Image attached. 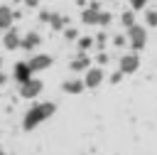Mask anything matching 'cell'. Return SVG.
I'll list each match as a JSON object with an SVG mask.
<instances>
[{
  "label": "cell",
  "instance_id": "2",
  "mask_svg": "<svg viewBox=\"0 0 157 155\" xmlns=\"http://www.w3.org/2000/svg\"><path fill=\"white\" fill-rule=\"evenodd\" d=\"M125 34H128V44L132 52H140L147 47V27L145 25H132L125 30Z\"/></svg>",
  "mask_w": 157,
  "mask_h": 155
},
{
  "label": "cell",
  "instance_id": "28",
  "mask_svg": "<svg viewBox=\"0 0 157 155\" xmlns=\"http://www.w3.org/2000/svg\"><path fill=\"white\" fill-rule=\"evenodd\" d=\"M2 64H5V62H2V57H0V71H2Z\"/></svg>",
  "mask_w": 157,
  "mask_h": 155
},
{
  "label": "cell",
  "instance_id": "11",
  "mask_svg": "<svg viewBox=\"0 0 157 155\" xmlns=\"http://www.w3.org/2000/svg\"><path fill=\"white\" fill-rule=\"evenodd\" d=\"M39 44H42V34L32 30V32H25V34H22V47H20V49H25V52H34Z\"/></svg>",
  "mask_w": 157,
  "mask_h": 155
},
{
  "label": "cell",
  "instance_id": "21",
  "mask_svg": "<svg viewBox=\"0 0 157 155\" xmlns=\"http://www.w3.org/2000/svg\"><path fill=\"white\" fill-rule=\"evenodd\" d=\"M105 44H108V34H105V32H98V34H96V47L103 52V49H105Z\"/></svg>",
  "mask_w": 157,
  "mask_h": 155
},
{
  "label": "cell",
  "instance_id": "29",
  "mask_svg": "<svg viewBox=\"0 0 157 155\" xmlns=\"http://www.w3.org/2000/svg\"><path fill=\"white\" fill-rule=\"evenodd\" d=\"M110 2H118V0H110Z\"/></svg>",
  "mask_w": 157,
  "mask_h": 155
},
{
  "label": "cell",
  "instance_id": "23",
  "mask_svg": "<svg viewBox=\"0 0 157 155\" xmlns=\"http://www.w3.org/2000/svg\"><path fill=\"white\" fill-rule=\"evenodd\" d=\"M39 20L49 25V20H52V12H49V10H39Z\"/></svg>",
  "mask_w": 157,
  "mask_h": 155
},
{
  "label": "cell",
  "instance_id": "9",
  "mask_svg": "<svg viewBox=\"0 0 157 155\" xmlns=\"http://www.w3.org/2000/svg\"><path fill=\"white\" fill-rule=\"evenodd\" d=\"M98 17H101L98 2H91V5L83 7V12H81V22H83V25H96V27H98Z\"/></svg>",
  "mask_w": 157,
  "mask_h": 155
},
{
  "label": "cell",
  "instance_id": "27",
  "mask_svg": "<svg viewBox=\"0 0 157 155\" xmlns=\"http://www.w3.org/2000/svg\"><path fill=\"white\" fill-rule=\"evenodd\" d=\"M7 79H10V76H7L5 71H0V86H5V84H7Z\"/></svg>",
  "mask_w": 157,
  "mask_h": 155
},
{
  "label": "cell",
  "instance_id": "24",
  "mask_svg": "<svg viewBox=\"0 0 157 155\" xmlns=\"http://www.w3.org/2000/svg\"><path fill=\"white\" fill-rule=\"evenodd\" d=\"M123 76H125V74H123V71H120V69H115V71H113V74H110V81H113V84H118V81H120V79H123Z\"/></svg>",
  "mask_w": 157,
  "mask_h": 155
},
{
  "label": "cell",
  "instance_id": "13",
  "mask_svg": "<svg viewBox=\"0 0 157 155\" xmlns=\"http://www.w3.org/2000/svg\"><path fill=\"white\" fill-rule=\"evenodd\" d=\"M69 69H71L74 74H81V71L86 74V71L91 69V59H88L86 54H78L76 59H71V62H69Z\"/></svg>",
  "mask_w": 157,
  "mask_h": 155
},
{
  "label": "cell",
  "instance_id": "6",
  "mask_svg": "<svg viewBox=\"0 0 157 155\" xmlns=\"http://www.w3.org/2000/svg\"><path fill=\"white\" fill-rule=\"evenodd\" d=\"M32 74H34V71H32L29 62H15V64H12V79L17 81V86H20V84H27L29 79H34Z\"/></svg>",
  "mask_w": 157,
  "mask_h": 155
},
{
  "label": "cell",
  "instance_id": "22",
  "mask_svg": "<svg viewBox=\"0 0 157 155\" xmlns=\"http://www.w3.org/2000/svg\"><path fill=\"white\" fill-rule=\"evenodd\" d=\"M150 0H130V7L137 12V10H145V5H147Z\"/></svg>",
  "mask_w": 157,
  "mask_h": 155
},
{
  "label": "cell",
  "instance_id": "7",
  "mask_svg": "<svg viewBox=\"0 0 157 155\" xmlns=\"http://www.w3.org/2000/svg\"><path fill=\"white\" fill-rule=\"evenodd\" d=\"M0 42H2V47L7 49V52H15V49H20L22 47V32L20 30H7V32H2V37H0Z\"/></svg>",
  "mask_w": 157,
  "mask_h": 155
},
{
  "label": "cell",
  "instance_id": "12",
  "mask_svg": "<svg viewBox=\"0 0 157 155\" xmlns=\"http://www.w3.org/2000/svg\"><path fill=\"white\" fill-rule=\"evenodd\" d=\"M15 17H17V15L12 12V7H10V5H0V30H2V32L12 30Z\"/></svg>",
  "mask_w": 157,
  "mask_h": 155
},
{
  "label": "cell",
  "instance_id": "15",
  "mask_svg": "<svg viewBox=\"0 0 157 155\" xmlns=\"http://www.w3.org/2000/svg\"><path fill=\"white\" fill-rule=\"evenodd\" d=\"M91 47H96V37H88V34H81L78 39H76V49H78V54H86Z\"/></svg>",
  "mask_w": 157,
  "mask_h": 155
},
{
  "label": "cell",
  "instance_id": "10",
  "mask_svg": "<svg viewBox=\"0 0 157 155\" xmlns=\"http://www.w3.org/2000/svg\"><path fill=\"white\" fill-rule=\"evenodd\" d=\"M52 54H47V52H39V54H34L32 59H29V66H32V71H44V69H49L52 66Z\"/></svg>",
  "mask_w": 157,
  "mask_h": 155
},
{
  "label": "cell",
  "instance_id": "14",
  "mask_svg": "<svg viewBox=\"0 0 157 155\" xmlns=\"http://www.w3.org/2000/svg\"><path fill=\"white\" fill-rule=\"evenodd\" d=\"M135 15H137V12H135L132 7H128V10H123V12L118 15V22H120V25H123V27L128 30V27L137 25V17H135Z\"/></svg>",
  "mask_w": 157,
  "mask_h": 155
},
{
  "label": "cell",
  "instance_id": "3",
  "mask_svg": "<svg viewBox=\"0 0 157 155\" xmlns=\"http://www.w3.org/2000/svg\"><path fill=\"white\" fill-rule=\"evenodd\" d=\"M140 54L137 52H125V54H120L118 57V69L125 74V76H130V74H137V69H140Z\"/></svg>",
  "mask_w": 157,
  "mask_h": 155
},
{
  "label": "cell",
  "instance_id": "19",
  "mask_svg": "<svg viewBox=\"0 0 157 155\" xmlns=\"http://www.w3.org/2000/svg\"><path fill=\"white\" fill-rule=\"evenodd\" d=\"M78 37H81V34H78V27H66V30H64V39H66V42H76Z\"/></svg>",
  "mask_w": 157,
  "mask_h": 155
},
{
  "label": "cell",
  "instance_id": "1",
  "mask_svg": "<svg viewBox=\"0 0 157 155\" xmlns=\"http://www.w3.org/2000/svg\"><path fill=\"white\" fill-rule=\"evenodd\" d=\"M56 113V103L54 101H39V103H32L27 111H25V116H22V130H34V128H39L42 123H47L52 116Z\"/></svg>",
  "mask_w": 157,
  "mask_h": 155
},
{
  "label": "cell",
  "instance_id": "20",
  "mask_svg": "<svg viewBox=\"0 0 157 155\" xmlns=\"http://www.w3.org/2000/svg\"><path fill=\"white\" fill-rule=\"evenodd\" d=\"M110 44L113 47H130L128 44V34H113L110 37Z\"/></svg>",
  "mask_w": 157,
  "mask_h": 155
},
{
  "label": "cell",
  "instance_id": "18",
  "mask_svg": "<svg viewBox=\"0 0 157 155\" xmlns=\"http://www.w3.org/2000/svg\"><path fill=\"white\" fill-rule=\"evenodd\" d=\"M110 22H113V15L108 12V10H101V17H98V27H110Z\"/></svg>",
  "mask_w": 157,
  "mask_h": 155
},
{
  "label": "cell",
  "instance_id": "8",
  "mask_svg": "<svg viewBox=\"0 0 157 155\" xmlns=\"http://www.w3.org/2000/svg\"><path fill=\"white\" fill-rule=\"evenodd\" d=\"M61 91H64V93H69V96H78V93H83V91H86V84H83V79L71 76V79H66V81L61 84Z\"/></svg>",
  "mask_w": 157,
  "mask_h": 155
},
{
  "label": "cell",
  "instance_id": "5",
  "mask_svg": "<svg viewBox=\"0 0 157 155\" xmlns=\"http://www.w3.org/2000/svg\"><path fill=\"white\" fill-rule=\"evenodd\" d=\"M103 81H105L103 66H91V69L83 74V84H86V89H91V91H96L98 86H103Z\"/></svg>",
  "mask_w": 157,
  "mask_h": 155
},
{
  "label": "cell",
  "instance_id": "26",
  "mask_svg": "<svg viewBox=\"0 0 157 155\" xmlns=\"http://www.w3.org/2000/svg\"><path fill=\"white\" fill-rule=\"evenodd\" d=\"M22 2H25V7H29V10L39 7V0H22Z\"/></svg>",
  "mask_w": 157,
  "mask_h": 155
},
{
  "label": "cell",
  "instance_id": "16",
  "mask_svg": "<svg viewBox=\"0 0 157 155\" xmlns=\"http://www.w3.org/2000/svg\"><path fill=\"white\" fill-rule=\"evenodd\" d=\"M49 27H52L54 32H64V30H66V17H64V15H59V12H52Z\"/></svg>",
  "mask_w": 157,
  "mask_h": 155
},
{
  "label": "cell",
  "instance_id": "30",
  "mask_svg": "<svg viewBox=\"0 0 157 155\" xmlns=\"http://www.w3.org/2000/svg\"><path fill=\"white\" fill-rule=\"evenodd\" d=\"M15 2H22V0H15Z\"/></svg>",
  "mask_w": 157,
  "mask_h": 155
},
{
  "label": "cell",
  "instance_id": "17",
  "mask_svg": "<svg viewBox=\"0 0 157 155\" xmlns=\"http://www.w3.org/2000/svg\"><path fill=\"white\" fill-rule=\"evenodd\" d=\"M145 27H157V10L155 7L145 10Z\"/></svg>",
  "mask_w": 157,
  "mask_h": 155
},
{
  "label": "cell",
  "instance_id": "25",
  "mask_svg": "<svg viewBox=\"0 0 157 155\" xmlns=\"http://www.w3.org/2000/svg\"><path fill=\"white\" fill-rule=\"evenodd\" d=\"M96 59H98V66H103V64H108V54H105V52H101V54H98Z\"/></svg>",
  "mask_w": 157,
  "mask_h": 155
},
{
  "label": "cell",
  "instance_id": "4",
  "mask_svg": "<svg viewBox=\"0 0 157 155\" xmlns=\"http://www.w3.org/2000/svg\"><path fill=\"white\" fill-rule=\"evenodd\" d=\"M42 89H44L42 79H29L27 84H20V86H17V93H20V98L32 101V98H37V96L42 93Z\"/></svg>",
  "mask_w": 157,
  "mask_h": 155
}]
</instances>
